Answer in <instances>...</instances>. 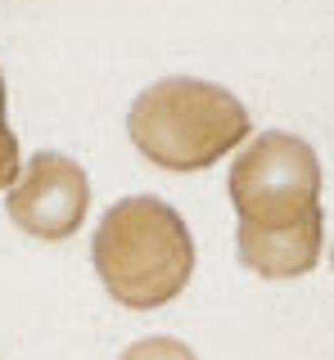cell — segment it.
I'll return each mask as SVG.
<instances>
[{
    "label": "cell",
    "mask_w": 334,
    "mask_h": 360,
    "mask_svg": "<svg viewBox=\"0 0 334 360\" xmlns=\"http://www.w3.org/2000/svg\"><path fill=\"white\" fill-rule=\"evenodd\" d=\"M127 131L149 162L167 172H199L249 135V108L213 82L163 77L136 95Z\"/></svg>",
    "instance_id": "obj_3"
},
{
    "label": "cell",
    "mask_w": 334,
    "mask_h": 360,
    "mask_svg": "<svg viewBox=\"0 0 334 360\" xmlns=\"http://www.w3.org/2000/svg\"><path fill=\"white\" fill-rule=\"evenodd\" d=\"M122 360H194V356H190V347L172 342V338H144V342L127 347Z\"/></svg>",
    "instance_id": "obj_6"
},
{
    "label": "cell",
    "mask_w": 334,
    "mask_h": 360,
    "mask_svg": "<svg viewBox=\"0 0 334 360\" xmlns=\"http://www.w3.org/2000/svg\"><path fill=\"white\" fill-rule=\"evenodd\" d=\"M240 262L266 279H294L321 257V162L307 140L266 131L230 167Z\"/></svg>",
    "instance_id": "obj_1"
},
{
    "label": "cell",
    "mask_w": 334,
    "mask_h": 360,
    "mask_svg": "<svg viewBox=\"0 0 334 360\" xmlns=\"http://www.w3.org/2000/svg\"><path fill=\"white\" fill-rule=\"evenodd\" d=\"M95 270L122 307L154 311L185 288L194 270V239L176 207L136 194L104 212L91 243Z\"/></svg>",
    "instance_id": "obj_2"
},
{
    "label": "cell",
    "mask_w": 334,
    "mask_h": 360,
    "mask_svg": "<svg viewBox=\"0 0 334 360\" xmlns=\"http://www.w3.org/2000/svg\"><path fill=\"white\" fill-rule=\"evenodd\" d=\"M86 202H91L86 172L73 158L41 149L27 162V172H18V180L9 185L5 207L18 230L37 234V239H68L82 230Z\"/></svg>",
    "instance_id": "obj_4"
},
{
    "label": "cell",
    "mask_w": 334,
    "mask_h": 360,
    "mask_svg": "<svg viewBox=\"0 0 334 360\" xmlns=\"http://www.w3.org/2000/svg\"><path fill=\"white\" fill-rule=\"evenodd\" d=\"M18 180V140L5 122V77H0V189H9Z\"/></svg>",
    "instance_id": "obj_5"
}]
</instances>
